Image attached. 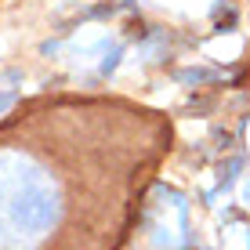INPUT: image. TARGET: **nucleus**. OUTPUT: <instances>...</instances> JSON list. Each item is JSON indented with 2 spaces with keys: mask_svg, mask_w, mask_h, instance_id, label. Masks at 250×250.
<instances>
[{
  "mask_svg": "<svg viewBox=\"0 0 250 250\" xmlns=\"http://www.w3.org/2000/svg\"><path fill=\"white\" fill-rule=\"evenodd\" d=\"M62 200L44 163L0 149V250H29L55 229Z\"/></svg>",
  "mask_w": 250,
  "mask_h": 250,
  "instance_id": "nucleus-1",
  "label": "nucleus"
}]
</instances>
